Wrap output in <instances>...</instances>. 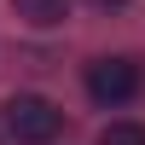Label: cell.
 Listing matches in <instances>:
<instances>
[{
  "label": "cell",
  "mask_w": 145,
  "mask_h": 145,
  "mask_svg": "<svg viewBox=\"0 0 145 145\" xmlns=\"http://www.w3.org/2000/svg\"><path fill=\"white\" fill-rule=\"evenodd\" d=\"M99 145H145V128H139V122H110V128L99 134Z\"/></svg>",
  "instance_id": "obj_4"
},
{
  "label": "cell",
  "mask_w": 145,
  "mask_h": 145,
  "mask_svg": "<svg viewBox=\"0 0 145 145\" xmlns=\"http://www.w3.org/2000/svg\"><path fill=\"white\" fill-rule=\"evenodd\" d=\"M139 81L145 76H139L134 58H93V64H87V93L99 105H128L139 93Z\"/></svg>",
  "instance_id": "obj_2"
},
{
  "label": "cell",
  "mask_w": 145,
  "mask_h": 145,
  "mask_svg": "<svg viewBox=\"0 0 145 145\" xmlns=\"http://www.w3.org/2000/svg\"><path fill=\"white\" fill-rule=\"evenodd\" d=\"M6 128H12L18 145H52L58 128H64V110L52 99H41V93H12L6 99Z\"/></svg>",
  "instance_id": "obj_1"
},
{
  "label": "cell",
  "mask_w": 145,
  "mask_h": 145,
  "mask_svg": "<svg viewBox=\"0 0 145 145\" xmlns=\"http://www.w3.org/2000/svg\"><path fill=\"white\" fill-rule=\"evenodd\" d=\"M12 12L23 23H35V29H52V23L70 18V0H12Z\"/></svg>",
  "instance_id": "obj_3"
},
{
  "label": "cell",
  "mask_w": 145,
  "mask_h": 145,
  "mask_svg": "<svg viewBox=\"0 0 145 145\" xmlns=\"http://www.w3.org/2000/svg\"><path fill=\"white\" fill-rule=\"evenodd\" d=\"M93 6H128V0H93Z\"/></svg>",
  "instance_id": "obj_5"
}]
</instances>
